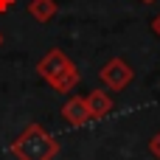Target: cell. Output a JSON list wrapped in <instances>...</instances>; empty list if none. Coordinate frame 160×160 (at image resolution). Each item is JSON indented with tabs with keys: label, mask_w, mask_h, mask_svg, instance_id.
Returning <instances> with one entry per match:
<instances>
[{
	"label": "cell",
	"mask_w": 160,
	"mask_h": 160,
	"mask_svg": "<svg viewBox=\"0 0 160 160\" xmlns=\"http://www.w3.org/2000/svg\"><path fill=\"white\" fill-rule=\"evenodd\" d=\"M8 152L17 160H53L59 155V143L56 138L39 127V124H28L8 146Z\"/></svg>",
	"instance_id": "cell-1"
},
{
	"label": "cell",
	"mask_w": 160,
	"mask_h": 160,
	"mask_svg": "<svg viewBox=\"0 0 160 160\" xmlns=\"http://www.w3.org/2000/svg\"><path fill=\"white\" fill-rule=\"evenodd\" d=\"M132 76H135L132 65H129L127 59H121V56H112V59L104 62V68L98 70V79H101V84H104L107 90H124V87L132 82Z\"/></svg>",
	"instance_id": "cell-2"
},
{
	"label": "cell",
	"mask_w": 160,
	"mask_h": 160,
	"mask_svg": "<svg viewBox=\"0 0 160 160\" xmlns=\"http://www.w3.org/2000/svg\"><path fill=\"white\" fill-rule=\"evenodd\" d=\"M68 62H70V59H68L59 48H53V51H48V53L37 62V73H39V76L51 84V82H53V79H56V76L68 68Z\"/></svg>",
	"instance_id": "cell-3"
},
{
	"label": "cell",
	"mask_w": 160,
	"mask_h": 160,
	"mask_svg": "<svg viewBox=\"0 0 160 160\" xmlns=\"http://www.w3.org/2000/svg\"><path fill=\"white\" fill-rule=\"evenodd\" d=\"M62 118H65V124L68 127H84L87 121H90V112H87V101L84 98H79V96H73V98H68L65 104H62Z\"/></svg>",
	"instance_id": "cell-4"
},
{
	"label": "cell",
	"mask_w": 160,
	"mask_h": 160,
	"mask_svg": "<svg viewBox=\"0 0 160 160\" xmlns=\"http://www.w3.org/2000/svg\"><path fill=\"white\" fill-rule=\"evenodd\" d=\"M84 101H87L90 121H101V118H107V115L112 112V98H110V93H107V90H93Z\"/></svg>",
	"instance_id": "cell-5"
},
{
	"label": "cell",
	"mask_w": 160,
	"mask_h": 160,
	"mask_svg": "<svg viewBox=\"0 0 160 160\" xmlns=\"http://www.w3.org/2000/svg\"><path fill=\"white\" fill-rule=\"evenodd\" d=\"M79 79H82V73H79V68L73 65V62H68V68L51 82V87H53V93H70L76 84H79Z\"/></svg>",
	"instance_id": "cell-6"
},
{
	"label": "cell",
	"mask_w": 160,
	"mask_h": 160,
	"mask_svg": "<svg viewBox=\"0 0 160 160\" xmlns=\"http://www.w3.org/2000/svg\"><path fill=\"white\" fill-rule=\"evenodd\" d=\"M59 11V3L56 0H28V14L37 20V22H51Z\"/></svg>",
	"instance_id": "cell-7"
},
{
	"label": "cell",
	"mask_w": 160,
	"mask_h": 160,
	"mask_svg": "<svg viewBox=\"0 0 160 160\" xmlns=\"http://www.w3.org/2000/svg\"><path fill=\"white\" fill-rule=\"evenodd\" d=\"M149 155L155 160H160V129L152 135V141H149Z\"/></svg>",
	"instance_id": "cell-8"
},
{
	"label": "cell",
	"mask_w": 160,
	"mask_h": 160,
	"mask_svg": "<svg viewBox=\"0 0 160 160\" xmlns=\"http://www.w3.org/2000/svg\"><path fill=\"white\" fill-rule=\"evenodd\" d=\"M14 3H17V0H0V14L11 11V8H14Z\"/></svg>",
	"instance_id": "cell-9"
},
{
	"label": "cell",
	"mask_w": 160,
	"mask_h": 160,
	"mask_svg": "<svg viewBox=\"0 0 160 160\" xmlns=\"http://www.w3.org/2000/svg\"><path fill=\"white\" fill-rule=\"evenodd\" d=\"M152 31H155V34H158V37H160V14H158V17H155V20H152Z\"/></svg>",
	"instance_id": "cell-10"
},
{
	"label": "cell",
	"mask_w": 160,
	"mask_h": 160,
	"mask_svg": "<svg viewBox=\"0 0 160 160\" xmlns=\"http://www.w3.org/2000/svg\"><path fill=\"white\" fill-rule=\"evenodd\" d=\"M0 45H3V34H0Z\"/></svg>",
	"instance_id": "cell-11"
},
{
	"label": "cell",
	"mask_w": 160,
	"mask_h": 160,
	"mask_svg": "<svg viewBox=\"0 0 160 160\" xmlns=\"http://www.w3.org/2000/svg\"><path fill=\"white\" fill-rule=\"evenodd\" d=\"M143 3H155V0H143Z\"/></svg>",
	"instance_id": "cell-12"
}]
</instances>
